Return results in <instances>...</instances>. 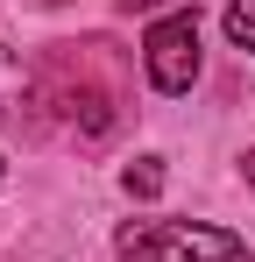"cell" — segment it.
Segmentation results:
<instances>
[{
    "label": "cell",
    "instance_id": "3957f363",
    "mask_svg": "<svg viewBox=\"0 0 255 262\" xmlns=\"http://www.w3.org/2000/svg\"><path fill=\"white\" fill-rule=\"evenodd\" d=\"M142 64H149V85L156 92H192V78H199V14L192 7H177V14H163L149 36H142Z\"/></svg>",
    "mask_w": 255,
    "mask_h": 262
},
{
    "label": "cell",
    "instance_id": "6da1fadb",
    "mask_svg": "<svg viewBox=\"0 0 255 262\" xmlns=\"http://www.w3.org/2000/svg\"><path fill=\"white\" fill-rule=\"evenodd\" d=\"M36 99L78 142H107L128 114V78H121L114 43H57L36 71Z\"/></svg>",
    "mask_w": 255,
    "mask_h": 262
},
{
    "label": "cell",
    "instance_id": "7a4b0ae2",
    "mask_svg": "<svg viewBox=\"0 0 255 262\" xmlns=\"http://www.w3.org/2000/svg\"><path fill=\"white\" fill-rule=\"evenodd\" d=\"M114 248L128 262H255L241 234L206 227V220H128Z\"/></svg>",
    "mask_w": 255,
    "mask_h": 262
},
{
    "label": "cell",
    "instance_id": "9c48e42d",
    "mask_svg": "<svg viewBox=\"0 0 255 262\" xmlns=\"http://www.w3.org/2000/svg\"><path fill=\"white\" fill-rule=\"evenodd\" d=\"M0 170H7V156H0Z\"/></svg>",
    "mask_w": 255,
    "mask_h": 262
},
{
    "label": "cell",
    "instance_id": "5b68a950",
    "mask_svg": "<svg viewBox=\"0 0 255 262\" xmlns=\"http://www.w3.org/2000/svg\"><path fill=\"white\" fill-rule=\"evenodd\" d=\"M121 184H128V199H156V191H163V163H156V156H135Z\"/></svg>",
    "mask_w": 255,
    "mask_h": 262
},
{
    "label": "cell",
    "instance_id": "52a82bcc",
    "mask_svg": "<svg viewBox=\"0 0 255 262\" xmlns=\"http://www.w3.org/2000/svg\"><path fill=\"white\" fill-rule=\"evenodd\" d=\"M128 14H156V7H170V0H121Z\"/></svg>",
    "mask_w": 255,
    "mask_h": 262
},
{
    "label": "cell",
    "instance_id": "30bf717a",
    "mask_svg": "<svg viewBox=\"0 0 255 262\" xmlns=\"http://www.w3.org/2000/svg\"><path fill=\"white\" fill-rule=\"evenodd\" d=\"M50 7H57V0H50Z\"/></svg>",
    "mask_w": 255,
    "mask_h": 262
},
{
    "label": "cell",
    "instance_id": "8992f818",
    "mask_svg": "<svg viewBox=\"0 0 255 262\" xmlns=\"http://www.w3.org/2000/svg\"><path fill=\"white\" fill-rule=\"evenodd\" d=\"M227 36H234V50L255 57V0H227Z\"/></svg>",
    "mask_w": 255,
    "mask_h": 262
},
{
    "label": "cell",
    "instance_id": "277c9868",
    "mask_svg": "<svg viewBox=\"0 0 255 262\" xmlns=\"http://www.w3.org/2000/svg\"><path fill=\"white\" fill-rule=\"evenodd\" d=\"M29 92H36V78H29V64H22L14 50L0 43V121H14V114L29 106Z\"/></svg>",
    "mask_w": 255,
    "mask_h": 262
},
{
    "label": "cell",
    "instance_id": "ba28073f",
    "mask_svg": "<svg viewBox=\"0 0 255 262\" xmlns=\"http://www.w3.org/2000/svg\"><path fill=\"white\" fill-rule=\"evenodd\" d=\"M241 177H248V191H255V149H248V156H241Z\"/></svg>",
    "mask_w": 255,
    "mask_h": 262
}]
</instances>
